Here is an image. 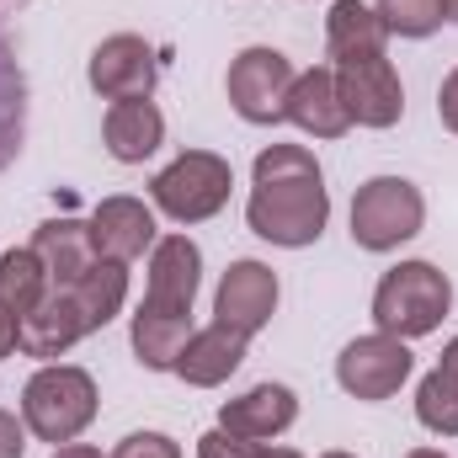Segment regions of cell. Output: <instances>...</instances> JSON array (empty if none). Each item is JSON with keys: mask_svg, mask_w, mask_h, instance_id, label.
<instances>
[{"mask_svg": "<svg viewBox=\"0 0 458 458\" xmlns=\"http://www.w3.org/2000/svg\"><path fill=\"white\" fill-rule=\"evenodd\" d=\"M113 458H182V448L165 432H128L113 448Z\"/></svg>", "mask_w": 458, "mask_h": 458, "instance_id": "25", "label": "cell"}, {"mask_svg": "<svg viewBox=\"0 0 458 458\" xmlns=\"http://www.w3.org/2000/svg\"><path fill=\"white\" fill-rule=\"evenodd\" d=\"M86 81L102 102H149L160 81V59L139 32H113L91 48Z\"/></svg>", "mask_w": 458, "mask_h": 458, "instance_id": "8", "label": "cell"}, {"mask_svg": "<svg viewBox=\"0 0 458 458\" xmlns=\"http://www.w3.org/2000/svg\"><path fill=\"white\" fill-rule=\"evenodd\" d=\"M299 421V394L288 384H256L219 405V427L245 437V443H272Z\"/></svg>", "mask_w": 458, "mask_h": 458, "instance_id": "13", "label": "cell"}, {"mask_svg": "<svg viewBox=\"0 0 458 458\" xmlns=\"http://www.w3.org/2000/svg\"><path fill=\"white\" fill-rule=\"evenodd\" d=\"M384 48H389V27L378 21L373 5H362V0H336L331 5V16H326V54H331V64L362 59V54H384Z\"/></svg>", "mask_w": 458, "mask_h": 458, "instance_id": "19", "label": "cell"}, {"mask_svg": "<svg viewBox=\"0 0 458 458\" xmlns=\"http://www.w3.org/2000/svg\"><path fill=\"white\" fill-rule=\"evenodd\" d=\"M102 139L107 155L123 165H144L160 144H165V113L155 102H113L102 117Z\"/></svg>", "mask_w": 458, "mask_h": 458, "instance_id": "18", "label": "cell"}, {"mask_svg": "<svg viewBox=\"0 0 458 458\" xmlns=\"http://www.w3.org/2000/svg\"><path fill=\"white\" fill-rule=\"evenodd\" d=\"M97 378L75 362H43L27 384H21V421L38 443H75L91 421H97Z\"/></svg>", "mask_w": 458, "mask_h": 458, "instance_id": "3", "label": "cell"}, {"mask_svg": "<svg viewBox=\"0 0 458 458\" xmlns=\"http://www.w3.org/2000/svg\"><path fill=\"white\" fill-rule=\"evenodd\" d=\"M288 123L304 128L310 139H342L352 128L342 91H336V70L331 64H315L304 75H293V91H288Z\"/></svg>", "mask_w": 458, "mask_h": 458, "instance_id": "15", "label": "cell"}, {"mask_svg": "<svg viewBox=\"0 0 458 458\" xmlns=\"http://www.w3.org/2000/svg\"><path fill=\"white\" fill-rule=\"evenodd\" d=\"M277 315V272L267 261H229V272L219 277V293H214V320L240 331V336H256L267 331Z\"/></svg>", "mask_w": 458, "mask_h": 458, "instance_id": "11", "label": "cell"}, {"mask_svg": "<svg viewBox=\"0 0 458 458\" xmlns=\"http://www.w3.org/2000/svg\"><path fill=\"white\" fill-rule=\"evenodd\" d=\"M405 458H448V454H443V448H411Z\"/></svg>", "mask_w": 458, "mask_h": 458, "instance_id": "33", "label": "cell"}, {"mask_svg": "<svg viewBox=\"0 0 458 458\" xmlns=\"http://www.w3.org/2000/svg\"><path fill=\"white\" fill-rule=\"evenodd\" d=\"M245 352H250V336H240V331H229V326H203V331H192V342L182 346V357H176V378L182 384H192V389H219L229 373L245 362Z\"/></svg>", "mask_w": 458, "mask_h": 458, "instance_id": "17", "label": "cell"}, {"mask_svg": "<svg viewBox=\"0 0 458 458\" xmlns=\"http://www.w3.org/2000/svg\"><path fill=\"white\" fill-rule=\"evenodd\" d=\"M86 336H91V326L81 320L70 288H48L43 304L21 320V342H16V352H21V357H38V362H54V357H64L70 346L86 342Z\"/></svg>", "mask_w": 458, "mask_h": 458, "instance_id": "14", "label": "cell"}, {"mask_svg": "<svg viewBox=\"0 0 458 458\" xmlns=\"http://www.w3.org/2000/svg\"><path fill=\"white\" fill-rule=\"evenodd\" d=\"M437 368H443V373H448V378L458 384V336H454L448 346H443V362H437Z\"/></svg>", "mask_w": 458, "mask_h": 458, "instance_id": "31", "label": "cell"}, {"mask_svg": "<svg viewBox=\"0 0 458 458\" xmlns=\"http://www.w3.org/2000/svg\"><path fill=\"white\" fill-rule=\"evenodd\" d=\"M48 458H107L102 448H91V443H64V448H54Z\"/></svg>", "mask_w": 458, "mask_h": 458, "instance_id": "30", "label": "cell"}, {"mask_svg": "<svg viewBox=\"0 0 458 458\" xmlns=\"http://www.w3.org/2000/svg\"><path fill=\"white\" fill-rule=\"evenodd\" d=\"M437 117L448 133H458V70H448V81L437 86Z\"/></svg>", "mask_w": 458, "mask_h": 458, "instance_id": "28", "label": "cell"}, {"mask_svg": "<svg viewBox=\"0 0 458 458\" xmlns=\"http://www.w3.org/2000/svg\"><path fill=\"white\" fill-rule=\"evenodd\" d=\"M411 368H416L411 342L373 331V336H357V342L342 346V357H336V384H342L352 400H368V405H373V400L400 394V384L411 378Z\"/></svg>", "mask_w": 458, "mask_h": 458, "instance_id": "7", "label": "cell"}, {"mask_svg": "<svg viewBox=\"0 0 458 458\" xmlns=\"http://www.w3.org/2000/svg\"><path fill=\"white\" fill-rule=\"evenodd\" d=\"M261 443H245V437H234L225 427H214V432H203L198 437V458H256Z\"/></svg>", "mask_w": 458, "mask_h": 458, "instance_id": "26", "label": "cell"}, {"mask_svg": "<svg viewBox=\"0 0 458 458\" xmlns=\"http://www.w3.org/2000/svg\"><path fill=\"white\" fill-rule=\"evenodd\" d=\"M373 11L400 38H432L443 27V0H373Z\"/></svg>", "mask_w": 458, "mask_h": 458, "instance_id": "24", "label": "cell"}, {"mask_svg": "<svg viewBox=\"0 0 458 458\" xmlns=\"http://www.w3.org/2000/svg\"><path fill=\"white\" fill-rule=\"evenodd\" d=\"M448 310H454V283L432 261H400L373 288V326L400 342L432 336L448 320Z\"/></svg>", "mask_w": 458, "mask_h": 458, "instance_id": "2", "label": "cell"}, {"mask_svg": "<svg viewBox=\"0 0 458 458\" xmlns=\"http://www.w3.org/2000/svg\"><path fill=\"white\" fill-rule=\"evenodd\" d=\"M32 256L43 261L48 288H70V283H81V277L102 261L86 219H48V225H38V234H32Z\"/></svg>", "mask_w": 458, "mask_h": 458, "instance_id": "16", "label": "cell"}, {"mask_svg": "<svg viewBox=\"0 0 458 458\" xmlns=\"http://www.w3.org/2000/svg\"><path fill=\"white\" fill-rule=\"evenodd\" d=\"M416 421L427 432H437V437H458V384L443 368H432L416 384Z\"/></svg>", "mask_w": 458, "mask_h": 458, "instance_id": "23", "label": "cell"}, {"mask_svg": "<svg viewBox=\"0 0 458 458\" xmlns=\"http://www.w3.org/2000/svg\"><path fill=\"white\" fill-rule=\"evenodd\" d=\"M198 283H203V250L192 234H160L155 250H149V283H144V310H160V315H192V299H198Z\"/></svg>", "mask_w": 458, "mask_h": 458, "instance_id": "10", "label": "cell"}, {"mask_svg": "<svg viewBox=\"0 0 458 458\" xmlns=\"http://www.w3.org/2000/svg\"><path fill=\"white\" fill-rule=\"evenodd\" d=\"M86 225H91V240H97V256L123 261V267L139 261L144 250H155V240H160V229H155V203H139V198H128V192L102 198Z\"/></svg>", "mask_w": 458, "mask_h": 458, "instance_id": "12", "label": "cell"}, {"mask_svg": "<svg viewBox=\"0 0 458 458\" xmlns=\"http://www.w3.org/2000/svg\"><path fill=\"white\" fill-rule=\"evenodd\" d=\"M320 458H357V454H346V448H331V454H320Z\"/></svg>", "mask_w": 458, "mask_h": 458, "instance_id": "35", "label": "cell"}, {"mask_svg": "<svg viewBox=\"0 0 458 458\" xmlns=\"http://www.w3.org/2000/svg\"><path fill=\"white\" fill-rule=\"evenodd\" d=\"M421 225H427V198L405 176H373L352 198V245H362L373 256L400 250L405 240L421 234Z\"/></svg>", "mask_w": 458, "mask_h": 458, "instance_id": "5", "label": "cell"}, {"mask_svg": "<svg viewBox=\"0 0 458 458\" xmlns=\"http://www.w3.org/2000/svg\"><path fill=\"white\" fill-rule=\"evenodd\" d=\"M133 357L149 368V373H171L182 346L192 342V315H160V310H133Z\"/></svg>", "mask_w": 458, "mask_h": 458, "instance_id": "20", "label": "cell"}, {"mask_svg": "<svg viewBox=\"0 0 458 458\" xmlns=\"http://www.w3.org/2000/svg\"><path fill=\"white\" fill-rule=\"evenodd\" d=\"M331 70H336V91H342L357 128H394L405 117V86H400V75H394V64L384 54L342 59Z\"/></svg>", "mask_w": 458, "mask_h": 458, "instance_id": "9", "label": "cell"}, {"mask_svg": "<svg viewBox=\"0 0 458 458\" xmlns=\"http://www.w3.org/2000/svg\"><path fill=\"white\" fill-rule=\"evenodd\" d=\"M229 192H234V171L214 149H182L165 171L149 176V203L176 225H208L214 214H225Z\"/></svg>", "mask_w": 458, "mask_h": 458, "instance_id": "4", "label": "cell"}, {"mask_svg": "<svg viewBox=\"0 0 458 458\" xmlns=\"http://www.w3.org/2000/svg\"><path fill=\"white\" fill-rule=\"evenodd\" d=\"M16 342H21V315L11 304H0V362L16 352Z\"/></svg>", "mask_w": 458, "mask_h": 458, "instance_id": "29", "label": "cell"}, {"mask_svg": "<svg viewBox=\"0 0 458 458\" xmlns=\"http://www.w3.org/2000/svg\"><path fill=\"white\" fill-rule=\"evenodd\" d=\"M443 21H458V0H443Z\"/></svg>", "mask_w": 458, "mask_h": 458, "instance_id": "34", "label": "cell"}, {"mask_svg": "<svg viewBox=\"0 0 458 458\" xmlns=\"http://www.w3.org/2000/svg\"><path fill=\"white\" fill-rule=\"evenodd\" d=\"M21 454H27V421L0 411V458H21Z\"/></svg>", "mask_w": 458, "mask_h": 458, "instance_id": "27", "label": "cell"}, {"mask_svg": "<svg viewBox=\"0 0 458 458\" xmlns=\"http://www.w3.org/2000/svg\"><path fill=\"white\" fill-rule=\"evenodd\" d=\"M245 225L256 240L304 250L331 225V192L315 149L304 144H267L250 165V198H245Z\"/></svg>", "mask_w": 458, "mask_h": 458, "instance_id": "1", "label": "cell"}, {"mask_svg": "<svg viewBox=\"0 0 458 458\" xmlns=\"http://www.w3.org/2000/svg\"><path fill=\"white\" fill-rule=\"evenodd\" d=\"M70 299H75V310H81V320L91 331L113 326L117 315H123V304H128V267L102 256L81 283H70Z\"/></svg>", "mask_w": 458, "mask_h": 458, "instance_id": "21", "label": "cell"}, {"mask_svg": "<svg viewBox=\"0 0 458 458\" xmlns=\"http://www.w3.org/2000/svg\"><path fill=\"white\" fill-rule=\"evenodd\" d=\"M256 458H304V454H293V448H267V443H261V448H256Z\"/></svg>", "mask_w": 458, "mask_h": 458, "instance_id": "32", "label": "cell"}, {"mask_svg": "<svg viewBox=\"0 0 458 458\" xmlns=\"http://www.w3.org/2000/svg\"><path fill=\"white\" fill-rule=\"evenodd\" d=\"M229 107L256 123V128H272V123H288V91H293V64L283 48H240L234 64H229Z\"/></svg>", "mask_w": 458, "mask_h": 458, "instance_id": "6", "label": "cell"}, {"mask_svg": "<svg viewBox=\"0 0 458 458\" xmlns=\"http://www.w3.org/2000/svg\"><path fill=\"white\" fill-rule=\"evenodd\" d=\"M21 139H27V75L0 32V171L21 155Z\"/></svg>", "mask_w": 458, "mask_h": 458, "instance_id": "22", "label": "cell"}]
</instances>
